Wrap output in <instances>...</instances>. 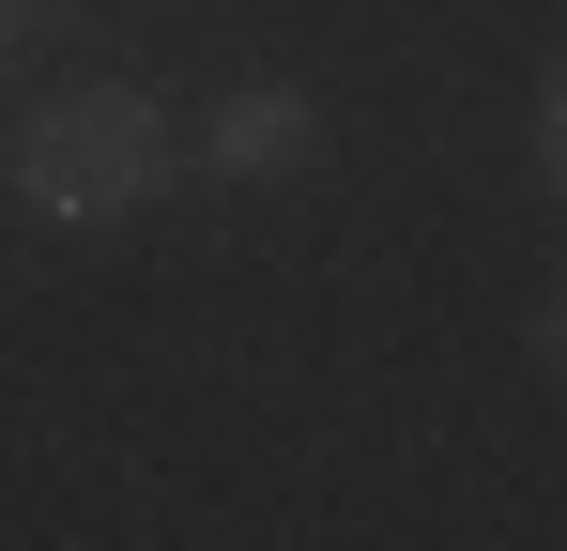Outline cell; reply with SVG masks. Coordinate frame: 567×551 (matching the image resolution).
I'll return each mask as SVG.
<instances>
[{"label": "cell", "instance_id": "obj_1", "mask_svg": "<svg viewBox=\"0 0 567 551\" xmlns=\"http://www.w3.org/2000/svg\"><path fill=\"white\" fill-rule=\"evenodd\" d=\"M16 184H31V215H47V230H123V215L169 184V107H154L138 77L62 92V107H31Z\"/></svg>", "mask_w": 567, "mask_h": 551}, {"label": "cell", "instance_id": "obj_2", "mask_svg": "<svg viewBox=\"0 0 567 551\" xmlns=\"http://www.w3.org/2000/svg\"><path fill=\"white\" fill-rule=\"evenodd\" d=\"M307 154H322V92H291V77L230 92V107L199 123V169H230V184H277V169H307Z\"/></svg>", "mask_w": 567, "mask_h": 551}, {"label": "cell", "instance_id": "obj_3", "mask_svg": "<svg viewBox=\"0 0 567 551\" xmlns=\"http://www.w3.org/2000/svg\"><path fill=\"white\" fill-rule=\"evenodd\" d=\"M537 169H553V184H567V77H553V92H537Z\"/></svg>", "mask_w": 567, "mask_h": 551}, {"label": "cell", "instance_id": "obj_4", "mask_svg": "<svg viewBox=\"0 0 567 551\" xmlns=\"http://www.w3.org/2000/svg\"><path fill=\"white\" fill-rule=\"evenodd\" d=\"M537 353H553V367H567V306H553V322H537Z\"/></svg>", "mask_w": 567, "mask_h": 551}, {"label": "cell", "instance_id": "obj_5", "mask_svg": "<svg viewBox=\"0 0 567 551\" xmlns=\"http://www.w3.org/2000/svg\"><path fill=\"white\" fill-rule=\"evenodd\" d=\"M16 31H31V0H0V46H16Z\"/></svg>", "mask_w": 567, "mask_h": 551}]
</instances>
